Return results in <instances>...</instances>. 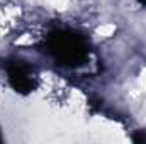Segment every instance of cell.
<instances>
[{
    "instance_id": "3",
    "label": "cell",
    "mask_w": 146,
    "mask_h": 144,
    "mask_svg": "<svg viewBox=\"0 0 146 144\" xmlns=\"http://www.w3.org/2000/svg\"><path fill=\"white\" fill-rule=\"evenodd\" d=\"M138 2H139L141 5H146V0H138Z\"/></svg>"
},
{
    "instance_id": "4",
    "label": "cell",
    "mask_w": 146,
    "mask_h": 144,
    "mask_svg": "<svg viewBox=\"0 0 146 144\" xmlns=\"http://www.w3.org/2000/svg\"><path fill=\"white\" fill-rule=\"evenodd\" d=\"M0 141H2V134H0Z\"/></svg>"
},
{
    "instance_id": "1",
    "label": "cell",
    "mask_w": 146,
    "mask_h": 144,
    "mask_svg": "<svg viewBox=\"0 0 146 144\" xmlns=\"http://www.w3.org/2000/svg\"><path fill=\"white\" fill-rule=\"evenodd\" d=\"M46 53L61 66L78 68L88 59V42L72 29H54L44 39Z\"/></svg>"
},
{
    "instance_id": "2",
    "label": "cell",
    "mask_w": 146,
    "mask_h": 144,
    "mask_svg": "<svg viewBox=\"0 0 146 144\" xmlns=\"http://www.w3.org/2000/svg\"><path fill=\"white\" fill-rule=\"evenodd\" d=\"M7 73H9V83L10 87L21 93V95H29L31 92L36 90V78L31 66H27L24 61H10L7 65Z\"/></svg>"
}]
</instances>
